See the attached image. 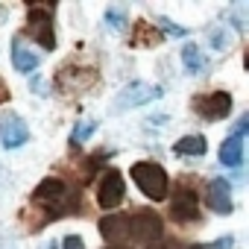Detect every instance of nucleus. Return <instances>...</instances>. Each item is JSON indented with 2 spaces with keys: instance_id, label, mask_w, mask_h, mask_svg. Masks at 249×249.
Returning <instances> with one entry per match:
<instances>
[{
  "instance_id": "13",
  "label": "nucleus",
  "mask_w": 249,
  "mask_h": 249,
  "mask_svg": "<svg viewBox=\"0 0 249 249\" xmlns=\"http://www.w3.org/2000/svg\"><path fill=\"white\" fill-rule=\"evenodd\" d=\"M59 82L68 91H85V88H91L97 82V73L85 71V68H65V71H59Z\"/></svg>"
},
{
  "instance_id": "7",
  "label": "nucleus",
  "mask_w": 249,
  "mask_h": 249,
  "mask_svg": "<svg viewBox=\"0 0 249 249\" xmlns=\"http://www.w3.org/2000/svg\"><path fill=\"white\" fill-rule=\"evenodd\" d=\"M161 97V88L159 85H147V82H129L117 97H114V111H126V108H135V106H144V103H153Z\"/></svg>"
},
{
  "instance_id": "20",
  "label": "nucleus",
  "mask_w": 249,
  "mask_h": 249,
  "mask_svg": "<svg viewBox=\"0 0 249 249\" xmlns=\"http://www.w3.org/2000/svg\"><path fill=\"white\" fill-rule=\"evenodd\" d=\"M156 24H161L167 36H188V30H185V27H176V24H173V21H167L164 15H159V18H156Z\"/></svg>"
},
{
  "instance_id": "27",
  "label": "nucleus",
  "mask_w": 249,
  "mask_h": 249,
  "mask_svg": "<svg viewBox=\"0 0 249 249\" xmlns=\"http://www.w3.org/2000/svg\"><path fill=\"white\" fill-rule=\"evenodd\" d=\"M111 249H114V246H111Z\"/></svg>"
},
{
  "instance_id": "15",
  "label": "nucleus",
  "mask_w": 249,
  "mask_h": 249,
  "mask_svg": "<svg viewBox=\"0 0 249 249\" xmlns=\"http://www.w3.org/2000/svg\"><path fill=\"white\" fill-rule=\"evenodd\" d=\"M12 65H15V71L30 73V71H36V68H38V56H36L33 50H27V47H24V41L18 38V41H12Z\"/></svg>"
},
{
  "instance_id": "11",
  "label": "nucleus",
  "mask_w": 249,
  "mask_h": 249,
  "mask_svg": "<svg viewBox=\"0 0 249 249\" xmlns=\"http://www.w3.org/2000/svg\"><path fill=\"white\" fill-rule=\"evenodd\" d=\"M243 132H246V117L237 123V129L220 144V164L240 167V161H243Z\"/></svg>"
},
{
  "instance_id": "5",
  "label": "nucleus",
  "mask_w": 249,
  "mask_h": 249,
  "mask_svg": "<svg viewBox=\"0 0 249 249\" xmlns=\"http://www.w3.org/2000/svg\"><path fill=\"white\" fill-rule=\"evenodd\" d=\"M126 226H129V240H135V243H153L161 237V220L156 211L126 214Z\"/></svg>"
},
{
  "instance_id": "2",
  "label": "nucleus",
  "mask_w": 249,
  "mask_h": 249,
  "mask_svg": "<svg viewBox=\"0 0 249 249\" xmlns=\"http://www.w3.org/2000/svg\"><path fill=\"white\" fill-rule=\"evenodd\" d=\"M132 182H135V185L141 188V194H144L147 199H153V202H161V199L167 196V185H170L164 167L156 164V161H135V164H132Z\"/></svg>"
},
{
  "instance_id": "22",
  "label": "nucleus",
  "mask_w": 249,
  "mask_h": 249,
  "mask_svg": "<svg viewBox=\"0 0 249 249\" xmlns=\"http://www.w3.org/2000/svg\"><path fill=\"white\" fill-rule=\"evenodd\" d=\"M106 21H108L114 30H120L123 24H126V21H123V12H120V9H108V12H106Z\"/></svg>"
},
{
  "instance_id": "14",
  "label": "nucleus",
  "mask_w": 249,
  "mask_h": 249,
  "mask_svg": "<svg viewBox=\"0 0 249 249\" xmlns=\"http://www.w3.org/2000/svg\"><path fill=\"white\" fill-rule=\"evenodd\" d=\"M164 36L156 30V24H150V21H135V27H132V47H156L159 41H161Z\"/></svg>"
},
{
  "instance_id": "10",
  "label": "nucleus",
  "mask_w": 249,
  "mask_h": 249,
  "mask_svg": "<svg viewBox=\"0 0 249 249\" xmlns=\"http://www.w3.org/2000/svg\"><path fill=\"white\" fill-rule=\"evenodd\" d=\"M100 234L106 243H111L114 249H120L123 243H129V226H126V214H108L100 220Z\"/></svg>"
},
{
  "instance_id": "8",
  "label": "nucleus",
  "mask_w": 249,
  "mask_h": 249,
  "mask_svg": "<svg viewBox=\"0 0 249 249\" xmlns=\"http://www.w3.org/2000/svg\"><path fill=\"white\" fill-rule=\"evenodd\" d=\"M123 196H126V185H123V176L111 167L103 173L100 185H97V202L103 208H117L123 202Z\"/></svg>"
},
{
  "instance_id": "12",
  "label": "nucleus",
  "mask_w": 249,
  "mask_h": 249,
  "mask_svg": "<svg viewBox=\"0 0 249 249\" xmlns=\"http://www.w3.org/2000/svg\"><path fill=\"white\" fill-rule=\"evenodd\" d=\"M205 202L214 214H231V188L226 179H211L205 188Z\"/></svg>"
},
{
  "instance_id": "26",
  "label": "nucleus",
  "mask_w": 249,
  "mask_h": 249,
  "mask_svg": "<svg viewBox=\"0 0 249 249\" xmlns=\"http://www.w3.org/2000/svg\"><path fill=\"white\" fill-rule=\"evenodd\" d=\"M150 249H164V246H156V243H150Z\"/></svg>"
},
{
  "instance_id": "1",
  "label": "nucleus",
  "mask_w": 249,
  "mask_h": 249,
  "mask_svg": "<svg viewBox=\"0 0 249 249\" xmlns=\"http://www.w3.org/2000/svg\"><path fill=\"white\" fill-rule=\"evenodd\" d=\"M76 191L65 182V179H44L38 182V188L33 191V202H30V211H38V229L47 223V220H56V217H65V214H73L76 211Z\"/></svg>"
},
{
  "instance_id": "3",
  "label": "nucleus",
  "mask_w": 249,
  "mask_h": 249,
  "mask_svg": "<svg viewBox=\"0 0 249 249\" xmlns=\"http://www.w3.org/2000/svg\"><path fill=\"white\" fill-rule=\"evenodd\" d=\"M53 6H30V18H27V33L41 41L44 50H53L56 47V33H53Z\"/></svg>"
},
{
  "instance_id": "21",
  "label": "nucleus",
  "mask_w": 249,
  "mask_h": 249,
  "mask_svg": "<svg viewBox=\"0 0 249 249\" xmlns=\"http://www.w3.org/2000/svg\"><path fill=\"white\" fill-rule=\"evenodd\" d=\"M231 246V237H223V240H217V243H194V246H188V249H229Z\"/></svg>"
},
{
  "instance_id": "19",
  "label": "nucleus",
  "mask_w": 249,
  "mask_h": 249,
  "mask_svg": "<svg viewBox=\"0 0 249 249\" xmlns=\"http://www.w3.org/2000/svg\"><path fill=\"white\" fill-rule=\"evenodd\" d=\"M94 129H97V123H94V120H88V123H79V126L73 129V144L85 141V138H88V135H91Z\"/></svg>"
},
{
  "instance_id": "4",
  "label": "nucleus",
  "mask_w": 249,
  "mask_h": 249,
  "mask_svg": "<svg viewBox=\"0 0 249 249\" xmlns=\"http://www.w3.org/2000/svg\"><path fill=\"white\" fill-rule=\"evenodd\" d=\"M194 111L208 120V123H217L223 117L231 114V94L229 91H211V94H202V97H194Z\"/></svg>"
},
{
  "instance_id": "18",
  "label": "nucleus",
  "mask_w": 249,
  "mask_h": 249,
  "mask_svg": "<svg viewBox=\"0 0 249 249\" xmlns=\"http://www.w3.org/2000/svg\"><path fill=\"white\" fill-rule=\"evenodd\" d=\"M208 38H211V47H214V50H229V47H231V33H229V30H223V27L211 30V33H208Z\"/></svg>"
},
{
  "instance_id": "23",
  "label": "nucleus",
  "mask_w": 249,
  "mask_h": 249,
  "mask_svg": "<svg viewBox=\"0 0 249 249\" xmlns=\"http://www.w3.org/2000/svg\"><path fill=\"white\" fill-rule=\"evenodd\" d=\"M62 246H65V249H82V240H79V237H76V234H68V237H65V243H62Z\"/></svg>"
},
{
  "instance_id": "25",
  "label": "nucleus",
  "mask_w": 249,
  "mask_h": 249,
  "mask_svg": "<svg viewBox=\"0 0 249 249\" xmlns=\"http://www.w3.org/2000/svg\"><path fill=\"white\" fill-rule=\"evenodd\" d=\"M6 185H9V170L0 164V188H6Z\"/></svg>"
},
{
  "instance_id": "6",
  "label": "nucleus",
  "mask_w": 249,
  "mask_h": 249,
  "mask_svg": "<svg viewBox=\"0 0 249 249\" xmlns=\"http://www.w3.org/2000/svg\"><path fill=\"white\" fill-rule=\"evenodd\" d=\"M30 141V126L18 111H3L0 114V144L3 150H18Z\"/></svg>"
},
{
  "instance_id": "24",
  "label": "nucleus",
  "mask_w": 249,
  "mask_h": 249,
  "mask_svg": "<svg viewBox=\"0 0 249 249\" xmlns=\"http://www.w3.org/2000/svg\"><path fill=\"white\" fill-rule=\"evenodd\" d=\"M3 103H9V88H6L3 76H0V106H3Z\"/></svg>"
},
{
  "instance_id": "9",
  "label": "nucleus",
  "mask_w": 249,
  "mask_h": 249,
  "mask_svg": "<svg viewBox=\"0 0 249 249\" xmlns=\"http://www.w3.org/2000/svg\"><path fill=\"white\" fill-rule=\"evenodd\" d=\"M170 214L179 223H196L199 220V196H196V191H191L188 185H182L176 191L173 202H170Z\"/></svg>"
},
{
  "instance_id": "17",
  "label": "nucleus",
  "mask_w": 249,
  "mask_h": 249,
  "mask_svg": "<svg viewBox=\"0 0 249 249\" xmlns=\"http://www.w3.org/2000/svg\"><path fill=\"white\" fill-rule=\"evenodd\" d=\"M182 62H185L188 73H202V71H205V59H202V53H199L196 44H185V50H182Z\"/></svg>"
},
{
  "instance_id": "16",
  "label": "nucleus",
  "mask_w": 249,
  "mask_h": 249,
  "mask_svg": "<svg viewBox=\"0 0 249 249\" xmlns=\"http://www.w3.org/2000/svg\"><path fill=\"white\" fill-rule=\"evenodd\" d=\"M205 150H208V144H205L202 135H185L173 144L176 156H205Z\"/></svg>"
}]
</instances>
